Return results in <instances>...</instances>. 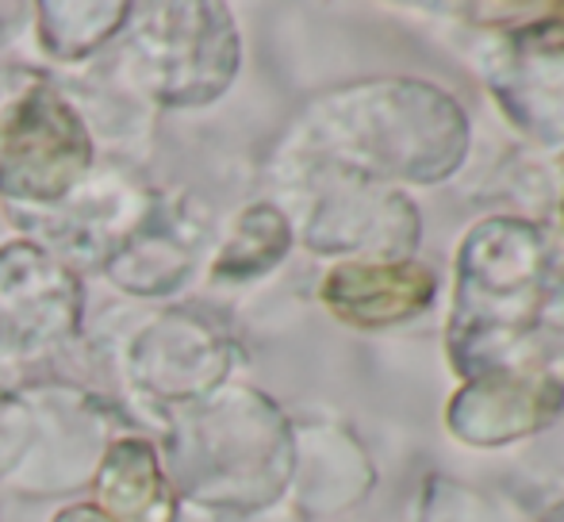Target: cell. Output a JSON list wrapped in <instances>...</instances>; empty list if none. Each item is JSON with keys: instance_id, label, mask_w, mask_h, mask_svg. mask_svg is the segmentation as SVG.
I'll return each instance as SVG.
<instances>
[{"instance_id": "cell-1", "label": "cell", "mask_w": 564, "mask_h": 522, "mask_svg": "<svg viewBox=\"0 0 564 522\" xmlns=\"http://www.w3.org/2000/svg\"><path fill=\"white\" fill-rule=\"evenodd\" d=\"M85 165V134L46 93L23 100L0 128V188L15 196H58Z\"/></svg>"}, {"instance_id": "cell-2", "label": "cell", "mask_w": 564, "mask_h": 522, "mask_svg": "<svg viewBox=\"0 0 564 522\" xmlns=\"http://www.w3.org/2000/svg\"><path fill=\"white\" fill-rule=\"evenodd\" d=\"M434 296V276L411 261L395 265H341L323 284V300L330 312L357 327H384V323L408 319Z\"/></svg>"}, {"instance_id": "cell-3", "label": "cell", "mask_w": 564, "mask_h": 522, "mask_svg": "<svg viewBox=\"0 0 564 522\" xmlns=\"http://www.w3.org/2000/svg\"><path fill=\"white\" fill-rule=\"evenodd\" d=\"M58 522H105V519H100L97 511H89V508H74L69 515H62Z\"/></svg>"}]
</instances>
